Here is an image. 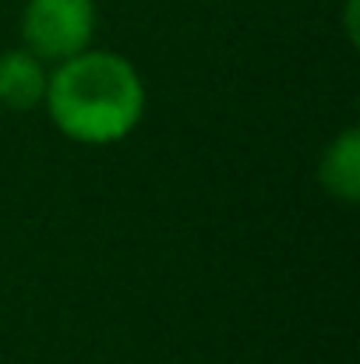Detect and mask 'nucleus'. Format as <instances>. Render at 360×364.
Listing matches in <instances>:
<instances>
[{"label": "nucleus", "mask_w": 360, "mask_h": 364, "mask_svg": "<svg viewBox=\"0 0 360 364\" xmlns=\"http://www.w3.org/2000/svg\"><path fill=\"white\" fill-rule=\"evenodd\" d=\"M92 0H28L21 11V39L43 64H64L92 46Z\"/></svg>", "instance_id": "f03ea898"}, {"label": "nucleus", "mask_w": 360, "mask_h": 364, "mask_svg": "<svg viewBox=\"0 0 360 364\" xmlns=\"http://www.w3.org/2000/svg\"><path fill=\"white\" fill-rule=\"evenodd\" d=\"M46 64L32 50L0 53V107L7 110H36L46 100Z\"/></svg>", "instance_id": "7ed1b4c3"}, {"label": "nucleus", "mask_w": 360, "mask_h": 364, "mask_svg": "<svg viewBox=\"0 0 360 364\" xmlns=\"http://www.w3.org/2000/svg\"><path fill=\"white\" fill-rule=\"evenodd\" d=\"M43 103L64 138L78 145H114L141 124L145 82L114 50H82L57 64Z\"/></svg>", "instance_id": "f257e3e1"}, {"label": "nucleus", "mask_w": 360, "mask_h": 364, "mask_svg": "<svg viewBox=\"0 0 360 364\" xmlns=\"http://www.w3.org/2000/svg\"><path fill=\"white\" fill-rule=\"evenodd\" d=\"M318 181L332 198L360 202V131L347 127L339 138H332L318 163Z\"/></svg>", "instance_id": "20e7f679"}]
</instances>
